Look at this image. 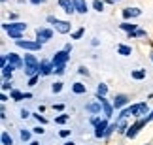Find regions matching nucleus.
<instances>
[{
    "instance_id": "obj_43",
    "label": "nucleus",
    "mask_w": 153,
    "mask_h": 145,
    "mask_svg": "<svg viewBox=\"0 0 153 145\" xmlns=\"http://www.w3.org/2000/svg\"><path fill=\"white\" fill-rule=\"evenodd\" d=\"M146 119H148V123H149V121L153 119V111H151V115H149V117H146Z\"/></svg>"
},
{
    "instance_id": "obj_15",
    "label": "nucleus",
    "mask_w": 153,
    "mask_h": 145,
    "mask_svg": "<svg viewBox=\"0 0 153 145\" xmlns=\"http://www.w3.org/2000/svg\"><path fill=\"white\" fill-rule=\"evenodd\" d=\"M15 70V66H11V64H6L4 68H2V75L6 79H11V72Z\"/></svg>"
},
{
    "instance_id": "obj_32",
    "label": "nucleus",
    "mask_w": 153,
    "mask_h": 145,
    "mask_svg": "<svg viewBox=\"0 0 153 145\" xmlns=\"http://www.w3.org/2000/svg\"><path fill=\"white\" fill-rule=\"evenodd\" d=\"M81 36H83V28H79V30H76V32H74V38H76V40L81 38Z\"/></svg>"
},
{
    "instance_id": "obj_2",
    "label": "nucleus",
    "mask_w": 153,
    "mask_h": 145,
    "mask_svg": "<svg viewBox=\"0 0 153 145\" xmlns=\"http://www.w3.org/2000/svg\"><path fill=\"white\" fill-rule=\"evenodd\" d=\"M6 30H8V34L11 38H15V40H21V36H23V32L27 30V25L25 23H13V25H8V23H4L2 25Z\"/></svg>"
},
{
    "instance_id": "obj_27",
    "label": "nucleus",
    "mask_w": 153,
    "mask_h": 145,
    "mask_svg": "<svg viewBox=\"0 0 153 145\" xmlns=\"http://www.w3.org/2000/svg\"><path fill=\"white\" fill-rule=\"evenodd\" d=\"M21 140H23V141H28V140H30V132L21 130Z\"/></svg>"
},
{
    "instance_id": "obj_4",
    "label": "nucleus",
    "mask_w": 153,
    "mask_h": 145,
    "mask_svg": "<svg viewBox=\"0 0 153 145\" xmlns=\"http://www.w3.org/2000/svg\"><path fill=\"white\" fill-rule=\"evenodd\" d=\"M17 45L23 47V49H30V51L42 49V43H40V42H27V40H17Z\"/></svg>"
},
{
    "instance_id": "obj_42",
    "label": "nucleus",
    "mask_w": 153,
    "mask_h": 145,
    "mask_svg": "<svg viewBox=\"0 0 153 145\" xmlns=\"http://www.w3.org/2000/svg\"><path fill=\"white\" fill-rule=\"evenodd\" d=\"M30 2H32V4H42L44 0H30Z\"/></svg>"
},
{
    "instance_id": "obj_3",
    "label": "nucleus",
    "mask_w": 153,
    "mask_h": 145,
    "mask_svg": "<svg viewBox=\"0 0 153 145\" xmlns=\"http://www.w3.org/2000/svg\"><path fill=\"white\" fill-rule=\"evenodd\" d=\"M68 59H70V57H68V51H59V53L53 57V66H55V68L57 66H64L68 62Z\"/></svg>"
},
{
    "instance_id": "obj_13",
    "label": "nucleus",
    "mask_w": 153,
    "mask_h": 145,
    "mask_svg": "<svg viewBox=\"0 0 153 145\" xmlns=\"http://www.w3.org/2000/svg\"><path fill=\"white\" fill-rule=\"evenodd\" d=\"M74 8L78 13H85L87 11V2L85 0H74Z\"/></svg>"
},
{
    "instance_id": "obj_11",
    "label": "nucleus",
    "mask_w": 153,
    "mask_h": 145,
    "mask_svg": "<svg viewBox=\"0 0 153 145\" xmlns=\"http://www.w3.org/2000/svg\"><path fill=\"white\" fill-rule=\"evenodd\" d=\"M53 70H55L53 62H51V64H49V62H42V64H40V75H49Z\"/></svg>"
},
{
    "instance_id": "obj_38",
    "label": "nucleus",
    "mask_w": 153,
    "mask_h": 145,
    "mask_svg": "<svg viewBox=\"0 0 153 145\" xmlns=\"http://www.w3.org/2000/svg\"><path fill=\"white\" fill-rule=\"evenodd\" d=\"M61 136L62 138H68L70 136V130H61Z\"/></svg>"
},
{
    "instance_id": "obj_25",
    "label": "nucleus",
    "mask_w": 153,
    "mask_h": 145,
    "mask_svg": "<svg viewBox=\"0 0 153 145\" xmlns=\"http://www.w3.org/2000/svg\"><path fill=\"white\" fill-rule=\"evenodd\" d=\"M66 121H68V115H66V113H62V115H59V117L55 119V123H59V124H64Z\"/></svg>"
},
{
    "instance_id": "obj_46",
    "label": "nucleus",
    "mask_w": 153,
    "mask_h": 145,
    "mask_svg": "<svg viewBox=\"0 0 153 145\" xmlns=\"http://www.w3.org/2000/svg\"><path fill=\"white\" fill-rule=\"evenodd\" d=\"M149 57H151V60H153V53H151V55H149Z\"/></svg>"
},
{
    "instance_id": "obj_37",
    "label": "nucleus",
    "mask_w": 153,
    "mask_h": 145,
    "mask_svg": "<svg viewBox=\"0 0 153 145\" xmlns=\"http://www.w3.org/2000/svg\"><path fill=\"white\" fill-rule=\"evenodd\" d=\"M36 81H38V75H34V77H30V81H28V85H36Z\"/></svg>"
},
{
    "instance_id": "obj_10",
    "label": "nucleus",
    "mask_w": 153,
    "mask_h": 145,
    "mask_svg": "<svg viewBox=\"0 0 153 145\" xmlns=\"http://www.w3.org/2000/svg\"><path fill=\"white\" fill-rule=\"evenodd\" d=\"M106 130H108V123H106V121H102L100 124H97L95 136H97V138H106Z\"/></svg>"
},
{
    "instance_id": "obj_30",
    "label": "nucleus",
    "mask_w": 153,
    "mask_h": 145,
    "mask_svg": "<svg viewBox=\"0 0 153 145\" xmlns=\"http://www.w3.org/2000/svg\"><path fill=\"white\" fill-rule=\"evenodd\" d=\"M59 4H61L62 8H70V6H72V4H70V0H59Z\"/></svg>"
},
{
    "instance_id": "obj_44",
    "label": "nucleus",
    "mask_w": 153,
    "mask_h": 145,
    "mask_svg": "<svg viewBox=\"0 0 153 145\" xmlns=\"http://www.w3.org/2000/svg\"><path fill=\"white\" fill-rule=\"evenodd\" d=\"M64 145H74V143H72V141H66V143H64Z\"/></svg>"
},
{
    "instance_id": "obj_16",
    "label": "nucleus",
    "mask_w": 153,
    "mask_h": 145,
    "mask_svg": "<svg viewBox=\"0 0 153 145\" xmlns=\"http://www.w3.org/2000/svg\"><path fill=\"white\" fill-rule=\"evenodd\" d=\"M72 91L76 92V94H83V92H85L87 89H85V85H83V83H74V87H72Z\"/></svg>"
},
{
    "instance_id": "obj_21",
    "label": "nucleus",
    "mask_w": 153,
    "mask_h": 145,
    "mask_svg": "<svg viewBox=\"0 0 153 145\" xmlns=\"http://www.w3.org/2000/svg\"><path fill=\"white\" fill-rule=\"evenodd\" d=\"M106 92H108V87H106L104 83H100V85L97 87V96H104Z\"/></svg>"
},
{
    "instance_id": "obj_36",
    "label": "nucleus",
    "mask_w": 153,
    "mask_h": 145,
    "mask_svg": "<svg viewBox=\"0 0 153 145\" xmlns=\"http://www.w3.org/2000/svg\"><path fill=\"white\" fill-rule=\"evenodd\" d=\"M131 36H146V32L144 30H136V32H132Z\"/></svg>"
},
{
    "instance_id": "obj_40",
    "label": "nucleus",
    "mask_w": 153,
    "mask_h": 145,
    "mask_svg": "<svg viewBox=\"0 0 153 145\" xmlns=\"http://www.w3.org/2000/svg\"><path fill=\"white\" fill-rule=\"evenodd\" d=\"M53 107H55L57 111H62V104H55V106H53Z\"/></svg>"
},
{
    "instance_id": "obj_6",
    "label": "nucleus",
    "mask_w": 153,
    "mask_h": 145,
    "mask_svg": "<svg viewBox=\"0 0 153 145\" xmlns=\"http://www.w3.org/2000/svg\"><path fill=\"white\" fill-rule=\"evenodd\" d=\"M36 36H38V42L42 43V42H45V40H49L53 36V32L49 30V28H38V30H36Z\"/></svg>"
},
{
    "instance_id": "obj_18",
    "label": "nucleus",
    "mask_w": 153,
    "mask_h": 145,
    "mask_svg": "<svg viewBox=\"0 0 153 145\" xmlns=\"http://www.w3.org/2000/svg\"><path fill=\"white\" fill-rule=\"evenodd\" d=\"M148 111H149L148 104H138V113H136V117H142V115H146Z\"/></svg>"
},
{
    "instance_id": "obj_39",
    "label": "nucleus",
    "mask_w": 153,
    "mask_h": 145,
    "mask_svg": "<svg viewBox=\"0 0 153 145\" xmlns=\"http://www.w3.org/2000/svg\"><path fill=\"white\" fill-rule=\"evenodd\" d=\"M79 74H81V75H87L89 72H87V68H83V66H81V68H79Z\"/></svg>"
},
{
    "instance_id": "obj_23",
    "label": "nucleus",
    "mask_w": 153,
    "mask_h": 145,
    "mask_svg": "<svg viewBox=\"0 0 153 145\" xmlns=\"http://www.w3.org/2000/svg\"><path fill=\"white\" fill-rule=\"evenodd\" d=\"M117 51H119L121 55H125V57L131 55V47H127V45H119V47H117Z\"/></svg>"
},
{
    "instance_id": "obj_1",
    "label": "nucleus",
    "mask_w": 153,
    "mask_h": 145,
    "mask_svg": "<svg viewBox=\"0 0 153 145\" xmlns=\"http://www.w3.org/2000/svg\"><path fill=\"white\" fill-rule=\"evenodd\" d=\"M40 64H42V62H38L34 55H27L25 57V74L30 75V77L40 75Z\"/></svg>"
},
{
    "instance_id": "obj_8",
    "label": "nucleus",
    "mask_w": 153,
    "mask_h": 145,
    "mask_svg": "<svg viewBox=\"0 0 153 145\" xmlns=\"http://www.w3.org/2000/svg\"><path fill=\"white\" fill-rule=\"evenodd\" d=\"M55 28H57V32L66 34V32H70V23L68 21H55Z\"/></svg>"
},
{
    "instance_id": "obj_31",
    "label": "nucleus",
    "mask_w": 153,
    "mask_h": 145,
    "mask_svg": "<svg viewBox=\"0 0 153 145\" xmlns=\"http://www.w3.org/2000/svg\"><path fill=\"white\" fill-rule=\"evenodd\" d=\"M53 72H55V74H59V75H62V74H64V66H57Z\"/></svg>"
},
{
    "instance_id": "obj_20",
    "label": "nucleus",
    "mask_w": 153,
    "mask_h": 145,
    "mask_svg": "<svg viewBox=\"0 0 153 145\" xmlns=\"http://www.w3.org/2000/svg\"><path fill=\"white\" fill-rule=\"evenodd\" d=\"M121 28L123 30H127V32H136V25H128V23H121Z\"/></svg>"
},
{
    "instance_id": "obj_33",
    "label": "nucleus",
    "mask_w": 153,
    "mask_h": 145,
    "mask_svg": "<svg viewBox=\"0 0 153 145\" xmlns=\"http://www.w3.org/2000/svg\"><path fill=\"white\" fill-rule=\"evenodd\" d=\"M34 117H36V119H38V121H40L42 124H45V123H48V119H45V117H42L40 113H38V115H34Z\"/></svg>"
},
{
    "instance_id": "obj_5",
    "label": "nucleus",
    "mask_w": 153,
    "mask_h": 145,
    "mask_svg": "<svg viewBox=\"0 0 153 145\" xmlns=\"http://www.w3.org/2000/svg\"><path fill=\"white\" fill-rule=\"evenodd\" d=\"M146 123H148V119H140V121H138V123H134L132 126H128V130L125 132V134H127L128 138H134V136H136V134H138V130H140V128H142V126H144Z\"/></svg>"
},
{
    "instance_id": "obj_19",
    "label": "nucleus",
    "mask_w": 153,
    "mask_h": 145,
    "mask_svg": "<svg viewBox=\"0 0 153 145\" xmlns=\"http://www.w3.org/2000/svg\"><path fill=\"white\" fill-rule=\"evenodd\" d=\"M2 145H13V140L8 132H2Z\"/></svg>"
},
{
    "instance_id": "obj_35",
    "label": "nucleus",
    "mask_w": 153,
    "mask_h": 145,
    "mask_svg": "<svg viewBox=\"0 0 153 145\" xmlns=\"http://www.w3.org/2000/svg\"><path fill=\"white\" fill-rule=\"evenodd\" d=\"M8 89H11L10 81H4V83H2V91H8Z\"/></svg>"
},
{
    "instance_id": "obj_45",
    "label": "nucleus",
    "mask_w": 153,
    "mask_h": 145,
    "mask_svg": "<svg viewBox=\"0 0 153 145\" xmlns=\"http://www.w3.org/2000/svg\"><path fill=\"white\" fill-rule=\"evenodd\" d=\"M30 145H40V143H38V141H32V143H30Z\"/></svg>"
},
{
    "instance_id": "obj_22",
    "label": "nucleus",
    "mask_w": 153,
    "mask_h": 145,
    "mask_svg": "<svg viewBox=\"0 0 153 145\" xmlns=\"http://www.w3.org/2000/svg\"><path fill=\"white\" fill-rule=\"evenodd\" d=\"M11 98H13L15 102H19V100H23V98H25V94H23V92H19V91H11Z\"/></svg>"
},
{
    "instance_id": "obj_28",
    "label": "nucleus",
    "mask_w": 153,
    "mask_h": 145,
    "mask_svg": "<svg viewBox=\"0 0 153 145\" xmlns=\"http://www.w3.org/2000/svg\"><path fill=\"white\" fill-rule=\"evenodd\" d=\"M128 115H132V109H131V107H127V109H123V111H121V117H125V119H127Z\"/></svg>"
},
{
    "instance_id": "obj_9",
    "label": "nucleus",
    "mask_w": 153,
    "mask_h": 145,
    "mask_svg": "<svg viewBox=\"0 0 153 145\" xmlns=\"http://www.w3.org/2000/svg\"><path fill=\"white\" fill-rule=\"evenodd\" d=\"M127 102H128V96H125V94H117V96L114 98V107H115V109H119V107L125 106Z\"/></svg>"
},
{
    "instance_id": "obj_29",
    "label": "nucleus",
    "mask_w": 153,
    "mask_h": 145,
    "mask_svg": "<svg viewBox=\"0 0 153 145\" xmlns=\"http://www.w3.org/2000/svg\"><path fill=\"white\" fill-rule=\"evenodd\" d=\"M51 89H53V92H61V89H62V83H55V85L51 87Z\"/></svg>"
},
{
    "instance_id": "obj_14",
    "label": "nucleus",
    "mask_w": 153,
    "mask_h": 145,
    "mask_svg": "<svg viewBox=\"0 0 153 145\" xmlns=\"http://www.w3.org/2000/svg\"><path fill=\"white\" fill-rule=\"evenodd\" d=\"M100 106H102V102H93V104H87V106H85V109H87V111H89V113H98V111H100Z\"/></svg>"
},
{
    "instance_id": "obj_34",
    "label": "nucleus",
    "mask_w": 153,
    "mask_h": 145,
    "mask_svg": "<svg viewBox=\"0 0 153 145\" xmlns=\"http://www.w3.org/2000/svg\"><path fill=\"white\" fill-rule=\"evenodd\" d=\"M32 132L34 134H44V128L42 126H36V128H32Z\"/></svg>"
},
{
    "instance_id": "obj_7",
    "label": "nucleus",
    "mask_w": 153,
    "mask_h": 145,
    "mask_svg": "<svg viewBox=\"0 0 153 145\" xmlns=\"http://www.w3.org/2000/svg\"><path fill=\"white\" fill-rule=\"evenodd\" d=\"M98 102H102V109H104L106 117H111V113H114V104H108L104 100V96H98Z\"/></svg>"
},
{
    "instance_id": "obj_41",
    "label": "nucleus",
    "mask_w": 153,
    "mask_h": 145,
    "mask_svg": "<svg viewBox=\"0 0 153 145\" xmlns=\"http://www.w3.org/2000/svg\"><path fill=\"white\" fill-rule=\"evenodd\" d=\"M28 115H30V113H28V111H25V109H23V111H21V117H23V119H27Z\"/></svg>"
},
{
    "instance_id": "obj_12",
    "label": "nucleus",
    "mask_w": 153,
    "mask_h": 145,
    "mask_svg": "<svg viewBox=\"0 0 153 145\" xmlns=\"http://www.w3.org/2000/svg\"><path fill=\"white\" fill-rule=\"evenodd\" d=\"M8 62H10L11 66H15V68L23 66V60H21V59H19V57H17L15 53H10V55H8Z\"/></svg>"
},
{
    "instance_id": "obj_47",
    "label": "nucleus",
    "mask_w": 153,
    "mask_h": 145,
    "mask_svg": "<svg viewBox=\"0 0 153 145\" xmlns=\"http://www.w3.org/2000/svg\"><path fill=\"white\" fill-rule=\"evenodd\" d=\"M2 2H6V0H2Z\"/></svg>"
},
{
    "instance_id": "obj_17",
    "label": "nucleus",
    "mask_w": 153,
    "mask_h": 145,
    "mask_svg": "<svg viewBox=\"0 0 153 145\" xmlns=\"http://www.w3.org/2000/svg\"><path fill=\"white\" fill-rule=\"evenodd\" d=\"M115 126H117V130H119V132H127V130H128V128H127V123H125V117H121L119 121H117Z\"/></svg>"
},
{
    "instance_id": "obj_26",
    "label": "nucleus",
    "mask_w": 153,
    "mask_h": 145,
    "mask_svg": "<svg viewBox=\"0 0 153 145\" xmlns=\"http://www.w3.org/2000/svg\"><path fill=\"white\" fill-rule=\"evenodd\" d=\"M93 6H95L97 11H102V10H104V2H100V0H95V2H93Z\"/></svg>"
},
{
    "instance_id": "obj_24",
    "label": "nucleus",
    "mask_w": 153,
    "mask_h": 145,
    "mask_svg": "<svg viewBox=\"0 0 153 145\" xmlns=\"http://www.w3.org/2000/svg\"><path fill=\"white\" fill-rule=\"evenodd\" d=\"M132 77H134V79H144V77H146V70H136V72H132Z\"/></svg>"
}]
</instances>
